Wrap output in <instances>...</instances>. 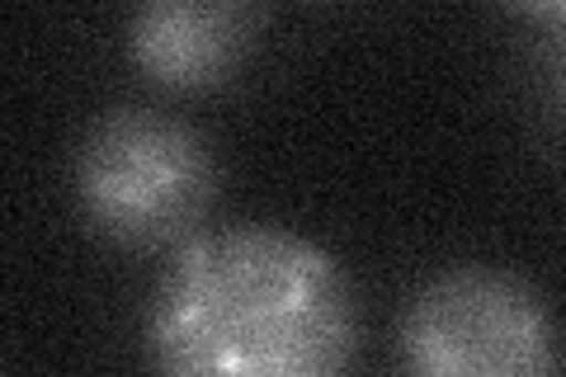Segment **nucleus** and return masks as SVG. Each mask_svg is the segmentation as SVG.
<instances>
[{
  "instance_id": "1",
  "label": "nucleus",
  "mask_w": 566,
  "mask_h": 377,
  "mask_svg": "<svg viewBox=\"0 0 566 377\" xmlns=\"http://www.w3.org/2000/svg\"><path fill=\"white\" fill-rule=\"evenodd\" d=\"M354 354L345 269L283 227L189 237L147 316V358L175 377H331Z\"/></svg>"
},
{
  "instance_id": "2",
  "label": "nucleus",
  "mask_w": 566,
  "mask_h": 377,
  "mask_svg": "<svg viewBox=\"0 0 566 377\" xmlns=\"http://www.w3.org/2000/svg\"><path fill=\"white\" fill-rule=\"evenodd\" d=\"M218 189L208 142L156 109H114L76 151V203L104 241L156 250L189 241Z\"/></svg>"
},
{
  "instance_id": "3",
  "label": "nucleus",
  "mask_w": 566,
  "mask_h": 377,
  "mask_svg": "<svg viewBox=\"0 0 566 377\" xmlns=\"http://www.w3.org/2000/svg\"><path fill=\"white\" fill-rule=\"evenodd\" d=\"M397 349L420 377H543L557 368V326L524 279L463 264L406 302Z\"/></svg>"
},
{
  "instance_id": "4",
  "label": "nucleus",
  "mask_w": 566,
  "mask_h": 377,
  "mask_svg": "<svg viewBox=\"0 0 566 377\" xmlns=\"http://www.w3.org/2000/svg\"><path fill=\"white\" fill-rule=\"evenodd\" d=\"M260 39L255 0H137L128 52L166 90H218L241 71Z\"/></svg>"
},
{
  "instance_id": "5",
  "label": "nucleus",
  "mask_w": 566,
  "mask_h": 377,
  "mask_svg": "<svg viewBox=\"0 0 566 377\" xmlns=\"http://www.w3.org/2000/svg\"><path fill=\"white\" fill-rule=\"evenodd\" d=\"M515 6H524V10L543 14V20H557V24H566V0H515Z\"/></svg>"
}]
</instances>
